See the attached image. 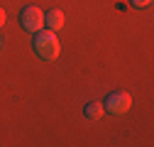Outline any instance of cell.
<instances>
[{"mask_svg":"<svg viewBox=\"0 0 154 147\" xmlns=\"http://www.w3.org/2000/svg\"><path fill=\"white\" fill-rule=\"evenodd\" d=\"M32 47L37 52V57H42L47 61H54L56 57H59V52H61V44H59V39H56V32L54 30H39V32H34Z\"/></svg>","mask_w":154,"mask_h":147,"instance_id":"1","label":"cell"},{"mask_svg":"<svg viewBox=\"0 0 154 147\" xmlns=\"http://www.w3.org/2000/svg\"><path fill=\"white\" fill-rule=\"evenodd\" d=\"M103 108H105V113H112V115H125L127 110L132 108V96L127 93V91H112V93L105 98Z\"/></svg>","mask_w":154,"mask_h":147,"instance_id":"2","label":"cell"},{"mask_svg":"<svg viewBox=\"0 0 154 147\" xmlns=\"http://www.w3.org/2000/svg\"><path fill=\"white\" fill-rule=\"evenodd\" d=\"M20 25H22L27 32H39V30H44V12L37 8V5H27V8L20 12Z\"/></svg>","mask_w":154,"mask_h":147,"instance_id":"3","label":"cell"},{"mask_svg":"<svg viewBox=\"0 0 154 147\" xmlns=\"http://www.w3.org/2000/svg\"><path fill=\"white\" fill-rule=\"evenodd\" d=\"M64 22H66V17H64L61 10H56V8H54V10L44 12V25H47L49 30H54V32H56V30H61Z\"/></svg>","mask_w":154,"mask_h":147,"instance_id":"4","label":"cell"},{"mask_svg":"<svg viewBox=\"0 0 154 147\" xmlns=\"http://www.w3.org/2000/svg\"><path fill=\"white\" fill-rule=\"evenodd\" d=\"M83 115H86L88 120H100V118L105 115V108H103V103H98V101H91V103H86V108H83Z\"/></svg>","mask_w":154,"mask_h":147,"instance_id":"5","label":"cell"},{"mask_svg":"<svg viewBox=\"0 0 154 147\" xmlns=\"http://www.w3.org/2000/svg\"><path fill=\"white\" fill-rule=\"evenodd\" d=\"M149 5H152V0H132V8H137V10L140 8H149Z\"/></svg>","mask_w":154,"mask_h":147,"instance_id":"6","label":"cell"},{"mask_svg":"<svg viewBox=\"0 0 154 147\" xmlns=\"http://www.w3.org/2000/svg\"><path fill=\"white\" fill-rule=\"evenodd\" d=\"M5 20H8V15H5V10H3V8H0V27L5 25Z\"/></svg>","mask_w":154,"mask_h":147,"instance_id":"7","label":"cell"},{"mask_svg":"<svg viewBox=\"0 0 154 147\" xmlns=\"http://www.w3.org/2000/svg\"><path fill=\"white\" fill-rule=\"evenodd\" d=\"M0 47H3V37H0Z\"/></svg>","mask_w":154,"mask_h":147,"instance_id":"8","label":"cell"}]
</instances>
